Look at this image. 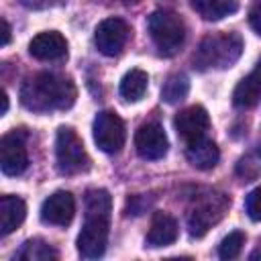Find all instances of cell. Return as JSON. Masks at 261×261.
Here are the masks:
<instances>
[{
	"label": "cell",
	"instance_id": "f1b7e54d",
	"mask_svg": "<svg viewBox=\"0 0 261 261\" xmlns=\"http://www.w3.org/2000/svg\"><path fill=\"white\" fill-rule=\"evenodd\" d=\"M259 155H261V149H259Z\"/></svg>",
	"mask_w": 261,
	"mask_h": 261
},
{
	"label": "cell",
	"instance_id": "ac0fdd59",
	"mask_svg": "<svg viewBox=\"0 0 261 261\" xmlns=\"http://www.w3.org/2000/svg\"><path fill=\"white\" fill-rule=\"evenodd\" d=\"M190 4L204 20H220L239 8V0H190Z\"/></svg>",
	"mask_w": 261,
	"mask_h": 261
},
{
	"label": "cell",
	"instance_id": "8992f818",
	"mask_svg": "<svg viewBox=\"0 0 261 261\" xmlns=\"http://www.w3.org/2000/svg\"><path fill=\"white\" fill-rule=\"evenodd\" d=\"M94 143L98 145L100 151L104 153H118L124 147V139H126V130H124V122L120 120L118 114L104 110L98 112V116L94 118Z\"/></svg>",
	"mask_w": 261,
	"mask_h": 261
},
{
	"label": "cell",
	"instance_id": "8fae6325",
	"mask_svg": "<svg viewBox=\"0 0 261 261\" xmlns=\"http://www.w3.org/2000/svg\"><path fill=\"white\" fill-rule=\"evenodd\" d=\"M29 165L24 141L16 135H4L0 141V169L4 175H20Z\"/></svg>",
	"mask_w": 261,
	"mask_h": 261
},
{
	"label": "cell",
	"instance_id": "5bb4252c",
	"mask_svg": "<svg viewBox=\"0 0 261 261\" xmlns=\"http://www.w3.org/2000/svg\"><path fill=\"white\" fill-rule=\"evenodd\" d=\"M177 222L167 212H155L151 218V226L147 232L149 247H167L177 239Z\"/></svg>",
	"mask_w": 261,
	"mask_h": 261
},
{
	"label": "cell",
	"instance_id": "2e32d148",
	"mask_svg": "<svg viewBox=\"0 0 261 261\" xmlns=\"http://www.w3.org/2000/svg\"><path fill=\"white\" fill-rule=\"evenodd\" d=\"M186 157H188V161H190L196 169L208 171V169H212V167L218 163L220 151H218V147H216L214 141L202 137V139H196V141L188 143Z\"/></svg>",
	"mask_w": 261,
	"mask_h": 261
},
{
	"label": "cell",
	"instance_id": "cb8c5ba5",
	"mask_svg": "<svg viewBox=\"0 0 261 261\" xmlns=\"http://www.w3.org/2000/svg\"><path fill=\"white\" fill-rule=\"evenodd\" d=\"M249 24H251L253 31H257L261 35V2L251 8V12H249Z\"/></svg>",
	"mask_w": 261,
	"mask_h": 261
},
{
	"label": "cell",
	"instance_id": "7a4b0ae2",
	"mask_svg": "<svg viewBox=\"0 0 261 261\" xmlns=\"http://www.w3.org/2000/svg\"><path fill=\"white\" fill-rule=\"evenodd\" d=\"M20 102L33 112L65 110L75 102V86L69 77L57 73H35L20 88Z\"/></svg>",
	"mask_w": 261,
	"mask_h": 261
},
{
	"label": "cell",
	"instance_id": "4fadbf2b",
	"mask_svg": "<svg viewBox=\"0 0 261 261\" xmlns=\"http://www.w3.org/2000/svg\"><path fill=\"white\" fill-rule=\"evenodd\" d=\"M29 53L39 61H57L67 55V41L57 31L39 33L29 43Z\"/></svg>",
	"mask_w": 261,
	"mask_h": 261
},
{
	"label": "cell",
	"instance_id": "d4e9b609",
	"mask_svg": "<svg viewBox=\"0 0 261 261\" xmlns=\"http://www.w3.org/2000/svg\"><path fill=\"white\" fill-rule=\"evenodd\" d=\"M8 43H10V24L2 18V41H0V45L6 47Z\"/></svg>",
	"mask_w": 261,
	"mask_h": 261
},
{
	"label": "cell",
	"instance_id": "277c9868",
	"mask_svg": "<svg viewBox=\"0 0 261 261\" xmlns=\"http://www.w3.org/2000/svg\"><path fill=\"white\" fill-rule=\"evenodd\" d=\"M147 27L161 55L171 57L181 49L186 39V24L181 16L175 14L173 10H155L149 16Z\"/></svg>",
	"mask_w": 261,
	"mask_h": 261
},
{
	"label": "cell",
	"instance_id": "ffe728a7",
	"mask_svg": "<svg viewBox=\"0 0 261 261\" xmlns=\"http://www.w3.org/2000/svg\"><path fill=\"white\" fill-rule=\"evenodd\" d=\"M190 90V82L184 73H171L161 88V100L167 104H179Z\"/></svg>",
	"mask_w": 261,
	"mask_h": 261
},
{
	"label": "cell",
	"instance_id": "9c48e42d",
	"mask_svg": "<svg viewBox=\"0 0 261 261\" xmlns=\"http://www.w3.org/2000/svg\"><path fill=\"white\" fill-rule=\"evenodd\" d=\"M167 147H169V143H167L165 130L157 122H147V124H141L137 128L135 149H137L139 157L149 159V161L161 159L167 153Z\"/></svg>",
	"mask_w": 261,
	"mask_h": 261
},
{
	"label": "cell",
	"instance_id": "3957f363",
	"mask_svg": "<svg viewBox=\"0 0 261 261\" xmlns=\"http://www.w3.org/2000/svg\"><path fill=\"white\" fill-rule=\"evenodd\" d=\"M243 53V39L239 33L210 35L202 39L200 47L194 53V67L204 71L210 67L226 69L230 67Z\"/></svg>",
	"mask_w": 261,
	"mask_h": 261
},
{
	"label": "cell",
	"instance_id": "9a60e30c",
	"mask_svg": "<svg viewBox=\"0 0 261 261\" xmlns=\"http://www.w3.org/2000/svg\"><path fill=\"white\" fill-rule=\"evenodd\" d=\"M259 98H261V59L257 67L237 84L232 92V104L245 110V108H253L259 102Z\"/></svg>",
	"mask_w": 261,
	"mask_h": 261
},
{
	"label": "cell",
	"instance_id": "6da1fadb",
	"mask_svg": "<svg viewBox=\"0 0 261 261\" xmlns=\"http://www.w3.org/2000/svg\"><path fill=\"white\" fill-rule=\"evenodd\" d=\"M84 206L86 214L82 230L77 234V251L86 259H98L104 255L108 245L112 198L106 190H88Z\"/></svg>",
	"mask_w": 261,
	"mask_h": 261
},
{
	"label": "cell",
	"instance_id": "e0dca14e",
	"mask_svg": "<svg viewBox=\"0 0 261 261\" xmlns=\"http://www.w3.org/2000/svg\"><path fill=\"white\" fill-rule=\"evenodd\" d=\"M27 216V206L18 196L0 198V234L6 237L16 230Z\"/></svg>",
	"mask_w": 261,
	"mask_h": 261
},
{
	"label": "cell",
	"instance_id": "30bf717a",
	"mask_svg": "<svg viewBox=\"0 0 261 261\" xmlns=\"http://www.w3.org/2000/svg\"><path fill=\"white\" fill-rule=\"evenodd\" d=\"M75 214V200L69 192L57 190L41 204V220L53 226H67Z\"/></svg>",
	"mask_w": 261,
	"mask_h": 261
},
{
	"label": "cell",
	"instance_id": "7402d4cb",
	"mask_svg": "<svg viewBox=\"0 0 261 261\" xmlns=\"http://www.w3.org/2000/svg\"><path fill=\"white\" fill-rule=\"evenodd\" d=\"M243 245H245V234L241 230H232V232H228L220 241V245H218V257L220 259H234V257L241 255Z\"/></svg>",
	"mask_w": 261,
	"mask_h": 261
},
{
	"label": "cell",
	"instance_id": "5b68a950",
	"mask_svg": "<svg viewBox=\"0 0 261 261\" xmlns=\"http://www.w3.org/2000/svg\"><path fill=\"white\" fill-rule=\"evenodd\" d=\"M55 161L61 175H77L90 167L82 139L71 126H61L55 137Z\"/></svg>",
	"mask_w": 261,
	"mask_h": 261
},
{
	"label": "cell",
	"instance_id": "4316f807",
	"mask_svg": "<svg viewBox=\"0 0 261 261\" xmlns=\"http://www.w3.org/2000/svg\"><path fill=\"white\" fill-rule=\"evenodd\" d=\"M249 259H251V261H255V259H261V249H257V251H253V253L249 255Z\"/></svg>",
	"mask_w": 261,
	"mask_h": 261
},
{
	"label": "cell",
	"instance_id": "ba28073f",
	"mask_svg": "<svg viewBox=\"0 0 261 261\" xmlns=\"http://www.w3.org/2000/svg\"><path fill=\"white\" fill-rule=\"evenodd\" d=\"M130 35L128 24L122 18H104L94 31V43L102 55L114 57L122 51Z\"/></svg>",
	"mask_w": 261,
	"mask_h": 261
},
{
	"label": "cell",
	"instance_id": "d6986e66",
	"mask_svg": "<svg viewBox=\"0 0 261 261\" xmlns=\"http://www.w3.org/2000/svg\"><path fill=\"white\" fill-rule=\"evenodd\" d=\"M147 84H149V75L143 69H130L124 73V77L120 80V96L128 102H137L145 96L147 92Z\"/></svg>",
	"mask_w": 261,
	"mask_h": 261
},
{
	"label": "cell",
	"instance_id": "7c38bea8",
	"mask_svg": "<svg viewBox=\"0 0 261 261\" xmlns=\"http://www.w3.org/2000/svg\"><path fill=\"white\" fill-rule=\"evenodd\" d=\"M173 126L186 143H192L196 139L206 137V130L210 126V116L202 106H190V108H184L173 118Z\"/></svg>",
	"mask_w": 261,
	"mask_h": 261
},
{
	"label": "cell",
	"instance_id": "52a82bcc",
	"mask_svg": "<svg viewBox=\"0 0 261 261\" xmlns=\"http://www.w3.org/2000/svg\"><path fill=\"white\" fill-rule=\"evenodd\" d=\"M228 196L218 194V196H208L204 198L190 214L188 218V228H190V237L192 239H200L208 232V228H212V224H216L222 214L228 208Z\"/></svg>",
	"mask_w": 261,
	"mask_h": 261
},
{
	"label": "cell",
	"instance_id": "484cf974",
	"mask_svg": "<svg viewBox=\"0 0 261 261\" xmlns=\"http://www.w3.org/2000/svg\"><path fill=\"white\" fill-rule=\"evenodd\" d=\"M6 110H8V96H6V92H2V110H0V114H6Z\"/></svg>",
	"mask_w": 261,
	"mask_h": 261
},
{
	"label": "cell",
	"instance_id": "44dd1931",
	"mask_svg": "<svg viewBox=\"0 0 261 261\" xmlns=\"http://www.w3.org/2000/svg\"><path fill=\"white\" fill-rule=\"evenodd\" d=\"M16 259H29V261H47V259H57V251L47 245L41 239H31L22 245V249L16 253Z\"/></svg>",
	"mask_w": 261,
	"mask_h": 261
},
{
	"label": "cell",
	"instance_id": "603a6c76",
	"mask_svg": "<svg viewBox=\"0 0 261 261\" xmlns=\"http://www.w3.org/2000/svg\"><path fill=\"white\" fill-rule=\"evenodd\" d=\"M245 210L251 220H255V222L261 220V186L249 192V196L245 200Z\"/></svg>",
	"mask_w": 261,
	"mask_h": 261
},
{
	"label": "cell",
	"instance_id": "83f0119b",
	"mask_svg": "<svg viewBox=\"0 0 261 261\" xmlns=\"http://www.w3.org/2000/svg\"><path fill=\"white\" fill-rule=\"evenodd\" d=\"M120 2H124V4H137L139 0H120Z\"/></svg>",
	"mask_w": 261,
	"mask_h": 261
}]
</instances>
